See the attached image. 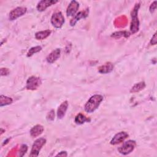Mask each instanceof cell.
I'll use <instances>...</instances> for the list:
<instances>
[{
	"instance_id": "484cf974",
	"label": "cell",
	"mask_w": 157,
	"mask_h": 157,
	"mask_svg": "<svg viewBox=\"0 0 157 157\" xmlns=\"http://www.w3.org/2000/svg\"><path fill=\"white\" fill-rule=\"evenodd\" d=\"M157 43V37H156V33H155L153 35L150 41V44L152 45H156Z\"/></svg>"
},
{
	"instance_id": "9a60e30c",
	"label": "cell",
	"mask_w": 157,
	"mask_h": 157,
	"mask_svg": "<svg viewBox=\"0 0 157 157\" xmlns=\"http://www.w3.org/2000/svg\"><path fill=\"white\" fill-rule=\"evenodd\" d=\"M44 130V128L43 126L41 124H36L29 131L30 135L33 137H37L43 132Z\"/></svg>"
},
{
	"instance_id": "2e32d148",
	"label": "cell",
	"mask_w": 157,
	"mask_h": 157,
	"mask_svg": "<svg viewBox=\"0 0 157 157\" xmlns=\"http://www.w3.org/2000/svg\"><path fill=\"white\" fill-rule=\"evenodd\" d=\"M91 121V119L86 117L85 115H83L82 113H78L74 119V121L77 124H82L85 123V122H90Z\"/></svg>"
},
{
	"instance_id": "6da1fadb",
	"label": "cell",
	"mask_w": 157,
	"mask_h": 157,
	"mask_svg": "<svg viewBox=\"0 0 157 157\" xmlns=\"http://www.w3.org/2000/svg\"><path fill=\"white\" fill-rule=\"evenodd\" d=\"M103 99V96L101 94H96L91 96L84 105L85 111L90 113L94 112L99 107Z\"/></svg>"
},
{
	"instance_id": "9c48e42d",
	"label": "cell",
	"mask_w": 157,
	"mask_h": 157,
	"mask_svg": "<svg viewBox=\"0 0 157 157\" xmlns=\"http://www.w3.org/2000/svg\"><path fill=\"white\" fill-rule=\"evenodd\" d=\"M79 8V3L75 1H71L67 7L66 15L67 17H74L77 13Z\"/></svg>"
},
{
	"instance_id": "7402d4cb",
	"label": "cell",
	"mask_w": 157,
	"mask_h": 157,
	"mask_svg": "<svg viewBox=\"0 0 157 157\" xmlns=\"http://www.w3.org/2000/svg\"><path fill=\"white\" fill-rule=\"evenodd\" d=\"M28 146L26 144H22L21 146H20V150L18 151V155L20 156H23L28 151Z\"/></svg>"
},
{
	"instance_id": "5bb4252c",
	"label": "cell",
	"mask_w": 157,
	"mask_h": 157,
	"mask_svg": "<svg viewBox=\"0 0 157 157\" xmlns=\"http://www.w3.org/2000/svg\"><path fill=\"white\" fill-rule=\"evenodd\" d=\"M113 69V64L110 62H107L98 67V72L101 74L110 73Z\"/></svg>"
},
{
	"instance_id": "3957f363",
	"label": "cell",
	"mask_w": 157,
	"mask_h": 157,
	"mask_svg": "<svg viewBox=\"0 0 157 157\" xmlns=\"http://www.w3.org/2000/svg\"><path fill=\"white\" fill-rule=\"evenodd\" d=\"M136 146V142L133 140H128L123 142V144L118 148V151L123 155H127L133 151Z\"/></svg>"
},
{
	"instance_id": "603a6c76",
	"label": "cell",
	"mask_w": 157,
	"mask_h": 157,
	"mask_svg": "<svg viewBox=\"0 0 157 157\" xmlns=\"http://www.w3.org/2000/svg\"><path fill=\"white\" fill-rule=\"evenodd\" d=\"M47 119L48 121H53L55 119V111L54 110H51L47 115Z\"/></svg>"
},
{
	"instance_id": "4316f807",
	"label": "cell",
	"mask_w": 157,
	"mask_h": 157,
	"mask_svg": "<svg viewBox=\"0 0 157 157\" xmlns=\"http://www.w3.org/2000/svg\"><path fill=\"white\" fill-rule=\"evenodd\" d=\"M56 156H67V153L66 151H61L56 155Z\"/></svg>"
},
{
	"instance_id": "ac0fdd59",
	"label": "cell",
	"mask_w": 157,
	"mask_h": 157,
	"mask_svg": "<svg viewBox=\"0 0 157 157\" xmlns=\"http://www.w3.org/2000/svg\"><path fill=\"white\" fill-rule=\"evenodd\" d=\"M13 102V99L7 96L1 94L0 96V106L2 107L7 105H10Z\"/></svg>"
},
{
	"instance_id": "30bf717a",
	"label": "cell",
	"mask_w": 157,
	"mask_h": 157,
	"mask_svg": "<svg viewBox=\"0 0 157 157\" xmlns=\"http://www.w3.org/2000/svg\"><path fill=\"white\" fill-rule=\"evenodd\" d=\"M88 14H89V9H86L84 10L80 11V12H77L71 20L70 25L71 26H75L78 21H79L82 18H86L88 16Z\"/></svg>"
},
{
	"instance_id": "7a4b0ae2",
	"label": "cell",
	"mask_w": 157,
	"mask_h": 157,
	"mask_svg": "<svg viewBox=\"0 0 157 157\" xmlns=\"http://www.w3.org/2000/svg\"><path fill=\"white\" fill-rule=\"evenodd\" d=\"M140 7V3H136L131 13V22L130 25L131 34L136 33L139 29V20L137 17L138 11Z\"/></svg>"
},
{
	"instance_id": "8992f818",
	"label": "cell",
	"mask_w": 157,
	"mask_h": 157,
	"mask_svg": "<svg viewBox=\"0 0 157 157\" xmlns=\"http://www.w3.org/2000/svg\"><path fill=\"white\" fill-rule=\"evenodd\" d=\"M42 84L41 79L36 76L29 77L26 83L25 88L28 90H36L39 88Z\"/></svg>"
},
{
	"instance_id": "5b68a950",
	"label": "cell",
	"mask_w": 157,
	"mask_h": 157,
	"mask_svg": "<svg viewBox=\"0 0 157 157\" xmlns=\"http://www.w3.org/2000/svg\"><path fill=\"white\" fill-rule=\"evenodd\" d=\"M50 22L53 27L55 28H61L64 22V17L61 12H56L53 13L51 17Z\"/></svg>"
},
{
	"instance_id": "ffe728a7",
	"label": "cell",
	"mask_w": 157,
	"mask_h": 157,
	"mask_svg": "<svg viewBox=\"0 0 157 157\" xmlns=\"http://www.w3.org/2000/svg\"><path fill=\"white\" fill-rule=\"evenodd\" d=\"M131 33L126 31H117L113 33L111 37L115 38V39H119L120 37H128L130 36Z\"/></svg>"
},
{
	"instance_id": "7c38bea8",
	"label": "cell",
	"mask_w": 157,
	"mask_h": 157,
	"mask_svg": "<svg viewBox=\"0 0 157 157\" xmlns=\"http://www.w3.org/2000/svg\"><path fill=\"white\" fill-rule=\"evenodd\" d=\"M61 55V49L60 48H56L51 52L47 56L46 60L47 62L49 64H53L56 60L59 59Z\"/></svg>"
},
{
	"instance_id": "277c9868",
	"label": "cell",
	"mask_w": 157,
	"mask_h": 157,
	"mask_svg": "<svg viewBox=\"0 0 157 157\" xmlns=\"http://www.w3.org/2000/svg\"><path fill=\"white\" fill-rule=\"evenodd\" d=\"M46 139L44 137H39L33 143L32 148L30 151L29 156L31 157H36L39 156V152L43 146L46 144Z\"/></svg>"
},
{
	"instance_id": "44dd1931",
	"label": "cell",
	"mask_w": 157,
	"mask_h": 157,
	"mask_svg": "<svg viewBox=\"0 0 157 157\" xmlns=\"http://www.w3.org/2000/svg\"><path fill=\"white\" fill-rule=\"evenodd\" d=\"M41 50H42V47L40 46L37 45V46L29 48V50H28V52L26 54V56H27V57H31L34 54H35L36 53H38L40 51H41Z\"/></svg>"
},
{
	"instance_id": "83f0119b",
	"label": "cell",
	"mask_w": 157,
	"mask_h": 157,
	"mask_svg": "<svg viewBox=\"0 0 157 157\" xmlns=\"http://www.w3.org/2000/svg\"><path fill=\"white\" fill-rule=\"evenodd\" d=\"M1 135H2V133H3V132L5 131V130H3L2 128H1Z\"/></svg>"
},
{
	"instance_id": "4fadbf2b",
	"label": "cell",
	"mask_w": 157,
	"mask_h": 157,
	"mask_svg": "<svg viewBox=\"0 0 157 157\" xmlns=\"http://www.w3.org/2000/svg\"><path fill=\"white\" fill-rule=\"evenodd\" d=\"M68 105H69V103H68L67 101H64L59 105V106L58 107V109L57 110V113H56V115H57V117L58 119L61 120L64 118V117L65 116V114L66 113V111L67 110Z\"/></svg>"
},
{
	"instance_id": "d4e9b609",
	"label": "cell",
	"mask_w": 157,
	"mask_h": 157,
	"mask_svg": "<svg viewBox=\"0 0 157 157\" xmlns=\"http://www.w3.org/2000/svg\"><path fill=\"white\" fill-rule=\"evenodd\" d=\"M10 74V71L7 68L1 67V76H6Z\"/></svg>"
},
{
	"instance_id": "8fae6325",
	"label": "cell",
	"mask_w": 157,
	"mask_h": 157,
	"mask_svg": "<svg viewBox=\"0 0 157 157\" xmlns=\"http://www.w3.org/2000/svg\"><path fill=\"white\" fill-rule=\"evenodd\" d=\"M58 2V1L54 0H42L38 2L36 9L39 12H44L48 7L57 3Z\"/></svg>"
},
{
	"instance_id": "52a82bcc",
	"label": "cell",
	"mask_w": 157,
	"mask_h": 157,
	"mask_svg": "<svg viewBox=\"0 0 157 157\" xmlns=\"http://www.w3.org/2000/svg\"><path fill=\"white\" fill-rule=\"evenodd\" d=\"M27 9L25 7H17L12 9L9 15V19L10 21L15 20L23 16L26 12Z\"/></svg>"
},
{
	"instance_id": "ba28073f",
	"label": "cell",
	"mask_w": 157,
	"mask_h": 157,
	"mask_svg": "<svg viewBox=\"0 0 157 157\" xmlns=\"http://www.w3.org/2000/svg\"><path fill=\"white\" fill-rule=\"evenodd\" d=\"M129 137V134L124 131H121L117 133L111 139L110 144L112 145H115L121 144L124 141Z\"/></svg>"
},
{
	"instance_id": "cb8c5ba5",
	"label": "cell",
	"mask_w": 157,
	"mask_h": 157,
	"mask_svg": "<svg viewBox=\"0 0 157 157\" xmlns=\"http://www.w3.org/2000/svg\"><path fill=\"white\" fill-rule=\"evenodd\" d=\"M156 3H157V1H154L151 4V5L150 6V7H149V10L150 12V13H153L156 9Z\"/></svg>"
},
{
	"instance_id": "d6986e66",
	"label": "cell",
	"mask_w": 157,
	"mask_h": 157,
	"mask_svg": "<svg viewBox=\"0 0 157 157\" xmlns=\"http://www.w3.org/2000/svg\"><path fill=\"white\" fill-rule=\"evenodd\" d=\"M145 86H146V85L144 82H140L139 83H137L131 88L130 93H134L139 92V91L142 90L143 89H144Z\"/></svg>"
},
{
	"instance_id": "e0dca14e",
	"label": "cell",
	"mask_w": 157,
	"mask_h": 157,
	"mask_svg": "<svg viewBox=\"0 0 157 157\" xmlns=\"http://www.w3.org/2000/svg\"><path fill=\"white\" fill-rule=\"evenodd\" d=\"M51 33H52V31L49 29H46L44 31H40L36 33L34 36L37 40H44V39H46L47 37H48L50 35Z\"/></svg>"
}]
</instances>
